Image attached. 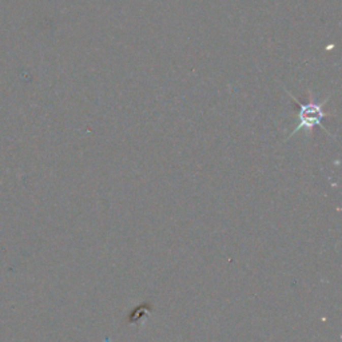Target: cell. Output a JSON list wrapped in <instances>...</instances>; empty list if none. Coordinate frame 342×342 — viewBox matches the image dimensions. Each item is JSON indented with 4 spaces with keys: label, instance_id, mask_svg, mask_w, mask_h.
Listing matches in <instances>:
<instances>
[{
    "label": "cell",
    "instance_id": "6da1fadb",
    "mask_svg": "<svg viewBox=\"0 0 342 342\" xmlns=\"http://www.w3.org/2000/svg\"><path fill=\"white\" fill-rule=\"evenodd\" d=\"M289 94V92H288ZM290 97L294 99L295 105L298 107V111H297V126H295L294 130L292 131V134L289 135V137H292L294 135L297 131L299 130H306V131H312L314 127H321V129H324L326 131L328 135L329 131L322 126V119L329 116L326 112L324 111V106L326 105V102H328L329 97L325 99V101H316L312 94V91H307V95H309V101L307 102H299L294 95L289 94Z\"/></svg>",
    "mask_w": 342,
    "mask_h": 342
}]
</instances>
